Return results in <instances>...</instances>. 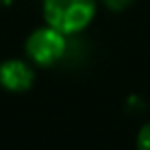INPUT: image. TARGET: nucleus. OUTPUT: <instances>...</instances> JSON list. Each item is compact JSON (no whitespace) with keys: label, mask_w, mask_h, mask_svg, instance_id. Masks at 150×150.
Segmentation results:
<instances>
[{"label":"nucleus","mask_w":150,"mask_h":150,"mask_svg":"<svg viewBox=\"0 0 150 150\" xmlns=\"http://www.w3.org/2000/svg\"><path fill=\"white\" fill-rule=\"evenodd\" d=\"M98 4L100 0H44L41 15L48 26L72 37L91 26L98 13Z\"/></svg>","instance_id":"1"},{"label":"nucleus","mask_w":150,"mask_h":150,"mask_svg":"<svg viewBox=\"0 0 150 150\" xmlns=\"http://www.w3.org/2000/svg\"><path fill=\"white\" fill-rule=\"evenodd\" d=\"M24 54L35 68H54L68 54V35L44 24L28 33L24 41Z\"/></svg>","instance_id":"2"},{"label":"nucleus","mask_w":150,"mask_h":150,"mask_svg":"<svg viewBox=\"0 0 150 150\" xmlns=\"http://www.w3.org/2000/svg\"><path fill=\"white\" fill-rule=\"evenodd\" d=\"M35 85V65L28 59L9 57L0 63V87L9 94H26Z\"/></svg>","instance_id":"3"},{"label":"nucleus","mask_w":150,"mask_h":150,"mask_svg":"<svg viewBox=\"0 0 150 150\" xmlns=\"http://www.w3.org/2000/svg\"><path fill=\"white\" fill-rule=\"evenodd\" d=\"M135 148L137 150H150V120H146L142 124V128L137 131Z\"/></svg>","instance_id":"4"},{"label":"nucleus","mask_w":150,"mask_h":150,"mask_svg":"<svg viewBox=\"0 0 150 150\" xmlns=\"http://www.w3.org/2000/svg\"><path fill=\"white\" fill-rule=\"evenodd\" d=\"M135 0H100V4L107 9V11H113V13H120V11H126Z\"/></svg>","instance_id":"5"}]
</instances>
